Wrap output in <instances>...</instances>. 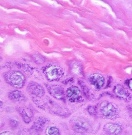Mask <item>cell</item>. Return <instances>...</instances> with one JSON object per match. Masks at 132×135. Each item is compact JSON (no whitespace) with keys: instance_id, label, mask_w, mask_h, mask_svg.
Returning <instances> with one entry per match:
<instances>
[{"instance_id":"obj_3","label":"cell","mask_w":132,"mask_h":135,"mask_svg":"<svg viewBox=\"0 0 132 135\" xmlns=\"http://www.w3.org/2000/svg\"><path fill=\"white\" fill-rule=\"evenodd\" d=\"M101 112L106 117L112 118L114 117L116 111L114 107L111 104H107L101 108Z\"/></svg>"},{"instance_id":"obj_10","label":"cell","mask_w":132,"mask_h":135,"mask_svg":"<svg viewBox=\"0 0 132 135\" xmlns=\"http://www.w3.org/2000/svg\"><path fill=\"white\" fill-rule=\"evenodd\" d=\"M9 125L12 128H16L18 125V122L15 120H12L9 122Z\"/></svg>"},{"instance_id":"obj_8","label":"cell","mask_w":132,"mask_h":135,"mask_svg":"<svg viewBox=\"0 0 132 135\" xmlns=\"http://www.w3.org/2000/svg\"><path fill=\"white\" fill-rule=\"evenodd\" d=\"M22 117L23 121L27 124H28L31 122V118L28 116L27 113L25 111H22Z\"/></svg>"},{"instance_id":"obj_2","label":"cell","mask_w":132,"mask_h":135,"mask_svg":"<svg viewBox=\"0 0 132 135\" xmlns=\"http://www.w3.org/2000/svg\"><path fill=\"white\" fill-rule=\"evenodd\" d=\"M103 130L108 135H117L121 132L122 128L118 124L107 123L104 126Z\"/></svg>"},{"instance_id":"obj_7","label":"cell","mask_w":132,"mask_h":135,"mask_svg":"<svg viewBox=\"0 0 132 135\" xmlns=\"http://www.w3.org/2000/svg\"><path fill=\"white\" fill-rule=\"evenodd\" d=\"M28 88L29 89L30 92L35 95H39V94H41L42 92L41 91L39 87H38L36 86V89H35L34 85H31V86H29V87H28Z\"/></svg>"},{"instance_id":"obj_11","label":"cell","mask_w":132,"mask_h":135,"mask_svg":"<svg viewBox=\"0 0 132 135\" xmlns=\"http://www.w3.org/2000/svg\"><path fill=\"white\" fill-rule=\"evenodd\" d=\"M3 106V102L0 101V109Z\"/></svg>"},{"instance_id":"obj_1","label":"cell","mask_w":132,"mask_h":135,"mask_svg":"<svg viewBox=\"0 0 132 135\" xmlns=\"http://www.w3.org/2000/svg\"><path fill=\"white\" fill-rule=\"evenodd\" d=\"M4 77L8 83L15 87L21 88L23 86L24 80L19 72H8L4 76Z\"/></svg>"},{"instance_id":"obj_4","label":"cell","mask_w":132,"mask_h":135,"mask_svg":"<svg viewBox=\"0 0 132 135\" xmlns=\"http://www.w3.org/2000/svg\"><path fill=\"white\" fill-rule=\"evenodd\" d=\"M46 124V120L45 119H40L34 123L32 128L35 131H42L44 128L45 125Z\"/></svg>"},{"instance_id":"obj_5","label":"cell","mask_w":132,"mask_h":135,"mask_svg":"<svg viewBox=\"0 0 132 135\" xmlns=\"http://www.w3.org/2000/svg\"><path fill=\"white\" fill-rule=\"evenodd\" d=\"M21 96V93L19 91H13L9 95V98L12 100H18Z\"/></svg>"},{"instance_id":"obj_9","label":"cell","mask_w":132,"mask_h":135,"mask_svg":"<svg viewBox=\"0 0 132 135\" xmlns=\"http://www.w3.org/2000/svg\"><path fill=\"white\" fill-rule=\"evenodd\" d=\"M74 130L76 132L79 133H85L86 132L87 129L84 126H81L80 125H76L74 127Z\"/></svg>"},{"instance_id":"obj_6","label":"cell","mask_w":132,"mask_h":135,"mask_svg":"<svg viewBox=\"0 0 132 135\" xmlns=\"http://www.w3.org/2000/svg\"><path fill=\"white\" fill-rule=\"evenodd\" d=\"M49 135H60V133L58 129L55 127H51L48 130Z\"/></svg>"}]
</instances>
